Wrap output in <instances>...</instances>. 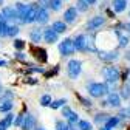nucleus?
<instances>
[{
    "mask_svg": "<svg viewBox=\"0 0 130 130\" xmlns=\"http://www.w3.org/2000/svg\"><path fill=\"white\" fill-rule=\"evenodd\" d=\"M88 93L93 98H101V96L108 93V87L105 84H101V82H94V84L88 85Z\"/></svg>",
    "mask_w": 130,
    "mask_h": 130,
    "instance_id": "nucleus-1",
    "label": "nucleus"
},
{
    "mask_svg": "<svg viewBox=\"0 0 130 130\" xmlns=\"http://www.w3.org/2000/svg\"><path fill=\"white\" fill-rule=\"evenodd\" d=\"M74 50H76V45H74V40H71V39H63V40L60 42V45H59V51H60V54H63V56L73 54Z\"/></svg>",
    "mask_w": 130,
    "mask_h": 130,
    "instance_id": "nucleus-2",
    "label": "nucleus"
},
{
    "mask_svg": "<svg viewBox=\"0 0 130 130\" xmlns=\"http://www.w3.org/2000/svg\"><path fill=\"white\" fill-rule=\"evenodd\" d=\"M67 70H68V76H70L71 79H76V77L79 76L80 70H82V62H80V60H76V59L70 60L68 65H67Z\"/></svg>",
    "mask_w": 130,
    "mask_h": 130,
    "instance_id": "nucleus-3",
    "label": "nucleus"
},
{
    "mask_svg": "<svg viewBox=\"0 0 130 130\" xmlns=\"http://www.w3.org/2000/svg\"><path fill=\"white\" fill-rule=\"evenodd\" d=\"M102 74H104V77L108 80V82H116V80L119 79V70L116 67H105L102 70Z\"/></svg>",
    "mask_w": 130,
    "mask_h": 130,
    "instance_id": "nucleus-4",
    "label": "nucleus"
},
{
    "mask_svg": "<svg viewBox=\"0 0 130 130\" xmlns=\"http://www.w3.org/2000/svg\"><path fill=\"white\" fill-rule=\"evenodd\" d=\"M37 11H39V9H37L34 5H29L28 9H26V12L22 15V19H20V20H22L23 23H31V22H34L36 17H37Z\"/></svg>",
    "mask_w": 130,
    "mask_h": 130,
    "instance_id": "nucleus-5",
    "label": "nucleus"
},
{
    "mask_svg": "<svg viewBox=\"0 0 130 130\" xmlns=\"http://www.w3.org/2000/svg\"><path fill=\"white\" fill-rule=\"evenodd\" d=\"M101 60H105V62H111V60H116L119 57V53L116 50H111V51H99L98 53Z\"/></svg>",
    "mask_w": 130,
    "mask_h": 130,
    "instance_id": "nucleus-6",
    "label": "nucleus"
},
{
    "mask_svg": "<svg viewBox=\"0 0 130 130\" xmlns=\"http://www.w3.org/2000/svg\"><path fill=\"white\" fill-rule=\"evenodd\" d=\"M57 36H59V32H57L56 29H53V28H46V29L43 31V39H45V42H48V43L57 42Z\"/></svg>",
    "mask_w": 130,
    "mask_h": 130,
    "instance_id": "nucleus-7",
    "label": "nucleus"
},
{
    "mask_svg": "<svg viewBox=\"0 0 130 130\" xmlns=\"http://www.w3.org/2000/svg\"><path fill=\"white\" fill-rule=\"evenodd\" d=\"M74 45H76V50H87L88 48V36L85 34H79L74 40Z\"/></svg>",
    "mask_w": 130,
    "mask_h": 130,
    "instance_id": "nucleus-8",
    "label": "nucleus"
},
{
    "mask_svg": "<svg viewBox=\"0 0 130 130\" xmlns=\"http://www.w3.org/2000/svg\"><path fill=\"white\" fill-rule=\"evenodd\" d=\"M62 115L65 116V119H67L68 122H71V124H74V122H79V118H77V115L70 108V107H62Z\"/></svg>",
    "mask_w": 130,
    "mask_h": 130,
    "instance_id": "nucleus-9",
    "label": "nucleus"
},
{
    "mask_svg": "<svg viewBox=\"0 0 130 130\" xmlns=\"http://www.w3.org/2000/svg\"><path fill=\"white\" fill-rule=\"evenodd\" d=\"M2 15L5 19H17V17H20L17 8H12V6H5L2 9Z\"/></svg>",
    "mask_w": 130,
    "mask_h": 130,
    "instance_id": "nucleus-10",
    "label": "nucleus"
},
{
    "mask_svg": "<svg viewBox=\"0 0 130 130\" xmlns=\"http://www.w3.org/2000/svg\"><path fill=\"white\" fill-rule=\"evenodd\" d=\"M119 104H121V98H119V94H116V93H110V94H108V98H107V101H105L102 105L119 107Z\"/></svg>",
    "mask_w": 130,
    "mask_h": 130,
    "instance_id": "nucleus-11",
    "label": "nucleus"
},
{
    "mask_svg": "<svg viewBox=\"0 0 130 130\" xmlns=\"http://www.w3.org/2000/svg\"><path fill=\"white\" fill-rule=\"evenodd\" d=\"M76 15H77V8H68L67 11L63 12V20L67 23H73L76 20Z\"/></svg>",
    "mask_w": 130,
    "mask_h": 130,
    "instance_id": "nucleus-12",
    "label": "nucleus"
},
{
    "mask_svg": "<svg viewBox=\"0 0 130 130\" xmlns=\"http://www.w3.org/2000/svg\"><path fill=\"white\" fill-rule=\"evenodd\" d=\"M104 22H105V19L102 17V15H96V17H93L91 20H88L87 29H96V28H99Z\"/></svg>",
    "mask_w": 130,
    "mask_h": 130,
    "instance_id": "nucleus-13",
    "label": "nucleus"
},
{
    "mask_svg": "<svg viewBox=\"0 0 130 130\" xmlns=\"http://www.w3.org/2000/svg\"><path fill=\"white\" fill-rule=\"evenodd\" d=\"M36 22H39L40 25L48 22V11H46V8H39V11H37V17H36Z\"/></svg>",
    "mask_w": 130,
    "mask_h": 130,
    "instance_id": "nucleus-14",
    "label": "nucleus"
},
{
    "mask_svg": "<svg viewBox=\"0 0 130 130\" xmlns=\"http://www.w3.org/2000/svg\"><path fill=\"white\" fill-rule=\"evenodd\" d=\"M34 124H36V119H34V116H31V115H26V116L23 118V124H22V128H23V130H31L32 127H34Z\"/></svg>",
    "mask_w": 130,
    "mask_h": 130,
    "instance_id": "nucleus-15",
    "label": "nucleus"
},
{
    "mask_svg": "<svg viewBox=\"0 0 130 130\" xmlns=\"http://www.w3.org/2000/svg\"><path fill=\"white\" fill-rule=\"evenodd\" d=\"M111 5H113V9L116 12H122L127 8V0H113Z\"/></svg>",
    "mask_w": 130,
    "mask_h": 130,
    "instance_id": "nucleus-16",
    "label": "nucleus"
},
{
    "mask_svg": "<svg viewBox=\"0 0 130 130\" xmlns=\"http://www.w3.org/2000/svg\"><path fill=\"white\" fill-rule=\"evenodd\" d=\"M116 36H118V40H119V46H127L128 45V42H130L128 36L122 34L121 31H116Z\"/></svg>",
    "mask_w": 130,
    "mask_h": 130,
    "instance_id": "nucleus-17",
    "label": "nucleus"
},
{
    "mask_svg": "<svg viewBox=\"0 0 130 130\" xmlns=\"http://www.w3.org/2000/svg\"><path fill=\"white\" fill-rule=\"evenodd\" d=\"M51 28H53V29H56L59 34H60V32L67 31V22H65V20H63V22H54Z\"/></svg>",
    "mask_w": 130,
    "mask_h": 130,
    "instance_id": "nucleus-18",
    "label": "nucleus"
},
{
    "mask_svg": "<svg viewBox=\"0 0 130 130\" xmlns=\"http://www.w3.org/2000/svg\"><path fill=\"white\" fill-rule=\"evenodd\" d=\"M29 37H31L32 42H40V39H42V31H40L39 28L32 29V31H31V34H29Z\"/></svg>",
    "mask_w": 130,
    "mask_h": 130,
    "instance_id": "nucleus-19",
    "label": "nucleus"
},
{
    "mask_svg": "<svg viewBox=\"0 0 130 130\" xmlns=\"http://www.w3.org/2000/svg\"><path fill=\"white\" fill-rule=\"evenodd\" d=\"M108 119H110V116L105 115V113H98V115L94 116V121H96L98 124H105Z\"/></svg>",
    "mask_w": 130,
    "mask_h": 130,
    "instance_id": "nucleus-20",
    "label": "nucleus"
},
{
    "mask_svg": "<svg viewBox=\"0 0 130 130\" xmlns=\"http://www.w3.org/2000/svg\"><path fill=\"white\" fill-rule=\"evenodd\" d=\"M88 6H90L88 0H77V9L79 11H87Z\"/></svg>",
    "mask_w": 130,
    "mask_h": 130,
    "instance_id": "nucleus-21",
    "label": "nucleus"
},
{
    "mask_svg": "<svg viewBox=\"0 0 130 130\" xmlns=\"http://www.w3.org/2000/svg\"><path fill=\"white\" fill-rule=\"evenodd\" d=\"M40 62H45L46 60V51L45 50H42V48H39V50H36V54H34Z\"/></svg>",
    "mask_w": 130,
    "mask_h": 130,
    "instance_id": "nucleus-22",
    "label": "nucleus"
},
{
    "mask_svg": "<svg viewBox=\"0 0 130 130\" xmlns=\"http://www.w3.org/2000/svg\"><path fill=\"white\" fill-rule=\"evenodd\" d=\"M121 96L124 99H130V84H125L121 90Z\"/></svg>",
    "mask_w": 130,
    "mask_h": 130,
    "instance_id": "nucleus-23",
    "label": "nucleus"
},
{
    "mask_svg": "<svg viewBox=\"0 0 130 130\" xmlns=\"http://www.w3.org/2000/svg\"><path fill=\"white\" fill-rule=\"evenodd\" d=\"M118 122H119V118H116V116H113V118H111V116H110V119L105 122V127H108V128H113V127H115Z\"/></svg>",
    "mask_w": 130,
    "mask_h": 130,
    "instance_id": "nucleus-24",
    "label": "nucleus"
},
{
    "mask_svg": "<svg viewBox=\"0 0 130 130\" xmlns=\"http://www.w3.org/2000/svg\"><path fill=\"white\" fill-rule=\"evenodd\" d=\"M12 121H14V116H12V115H6V116L2 119V121H0V122H2V124H3V125L8 128V127L12 124Z\"/></svg>",
    "mask_w": 130,
    "mask_h": 130,
    "instance_id": "nucleus-25",
    "label": "nucleus"
},
{
    "mask_svg": "<svg viewBox=\"0 0 130 130\" xmlns=\"http://www.w3.org/2000/svg\"><path fill=\"white\" fill-rule=\"evenodd\" d=\"M77 127H79V130H91V124L88 121H79Z\"/></svg>",
    "mask_w": 130,
    "mask_h": 130,
    "instance_id": "nucleus-26",
    "label": "nucleus"
},
{
    "mask_svg": "<svg viewBox=\"0 0 130 130\" xmlns=\"http://www.w3.org/2000/svg\"><path fill=\"white\" fill-rule=\"evenodd\" d=\"M60 5H62V0H50V8L54 11H59Z\"/></svg>",
    "mask_w": 130,
    "mask_h": 130,
    "instance_id": "nucleus-27",
    "label": "nucleus"
},
{
    "mask_svg": "<svg viewBox=\"0 0 130 130\" xmlns=\"http://www.w3.org/2000/svg\"><path fill=\"white\" fill-rule=\"evenodd\" d=\"M40 104L43 107H48V105H51V96H48V94H43L40 98Z\"/></svg>",
    "mask_w": 130,
    "mask_h": 130,
    "instance_id": "nucleus-28",
    "label": "nucleus"
},
{
    "mask_svg": "<svg viewBox=\"0 0 130 130\" xmlns=\"http://www.w3.org/2000/svg\"><path fill=\"white\" fill-rule=\"evenodd\" d=\"M56 128H57V130H71L70 125H68V122H63V121H57Z\"/></svg>",
    "mask_w": 130,
    "mask_h": 130,
    "instance_id": "nucleus-29",
    "label": "nucleus"
},
{
    "mask_svg": "<svg viewBox=\"0 0 130 130\" xmlns=\"http://www.w3.org/2000/svg\"><path fill=\"white\" fill-rule=\"evenodd\" d=\"M11 108H12V102H9V101L0 104V111H9Z\"/></svg>",
    "mask_w": 130,
    "mask_h": 130,
    "instance_id": "nucleus-30",
    "label": "nucleus"
},
{
    "mask_svg": "<svg viewBox=\"0 0 130 130\" xmlns=\"http://www.w3.org/2000/svg\"><path fill=\"white\" fill-rule=\"evenodd\" d=\"M119 116H121V118H124V119H130V107L122 108V110L119 111Z\"/></svg>",
    "mask_w": 130,
    "mask_h": 130,
    "instance_id": "nucleus-31",
    "label": "nucleus"
},
{
    "mask_svg": "<svg viewBox=\"0 0 130 130\" xmlns=\"http://www.w3.org/2000/svg\"><path fill=\"white\" fill-rule=\"evenodd\" d=\"M63 104H65V99H59V101H54V102H51V105H50V107L56 110V108H60Z\"/></svg>",
    "mask_w": 130,
    "mask_h": 130,
    "instance_id": "nucleus-32",
    "label": "nucleus"
},
{
    "mask_svg": "<svg viewBox=\"0 0 130 130\" xmlns=\"http://www.w3.org/2000/svg\"><path fill=\"white\" fill-rule=\"evenodd\" d=\"M17 32H19L17 26H8V36H15Z\"/></svg>",
    "mask_w": 130,
    "mask_h": 130,
    "instance_id": "nucleus-33",
    "label": "nucleus"
},
{
    "mask_svg": "<svg viewBox=\"0 0 130 130\" xmlns=\"http://www.w3.org/2000/svg\"><path fill=\"white\" fill-rule=\"evenodd\" d=\"M14 46L17 48V50H22V48L25 46V43H23V40H19L17 39V40H14Z\"/></svg>",
    "mask_w": 130,
    "mask_h": 130,
    "instance_id": "nucleus-34",
    "label": "nucleus"
},
{
    "mask_svg": "<svg viewBox=\"0 0 130 130\" xmlns=\"http://www.w3.org/2000/svg\"><path fill=\"white\" fill-rule=\"evenodd\" d=\"M79 99H80V102H82L84 105H88V107L91 105V102H90V101H87V99H84V98H79Z\"/></svg>",
    "mask_w": 130,
    "mask_h": 130,
    "instance_id": "nucleus-35",
    "label": "nucleus"
},
{
    "mask_svg": "<svg viewBox=\"0 0 130 130\" xmlns=\"http://www.w3.org/2000/svg\"><path fill=\"white\" fill-rule=\"evenodd\" d=\"M22 121H23V118H22V116H19L17 119H15V124H17V125H19V124H22Z\"/></svg>",
    "mask_w": 130,
    "mask_h": 130,
    "instance_id": "nucleus-36",
    "label": "nucleus"
},
{
    "mask_svg": "<svg viewBox=\"0 0 130 130\" xmlns=\"http://www.w3.org/2000/svg\"><path fill=\"white\" fill-rule=\"evenodd\" d=\"M5 65H6V60H2V59H0V67H5Z\"/></svg>",
    "mask_w": 130,
    "mask_h": 130,
    "instance_id": "nucleus-37",
    "label": "nucleus"
},
{
    "mask_svg": "<svg viewBox=\"0 0 130 130\" xmlns=\"http://www.w3.org/2000/svg\"><path fill=\"white\" fill-rule=\"evenodd\" d=\"M125 29H128V32H130V22L125 23Z\"/></svg>",
    "mask_w": 130,
    "mask_h": 130,
    "instance_id": "nucleus-38",
    "label": "nucleus"
},
{
    "mask_svg": "<svg viewBox=\"0 0 130 130\" xmlns=\"http://www.w3.org/2000/svg\"><path fill=\"white\" fill-rule=\"evenodd\" d=\"M0 130H6V127H5V125H3L2 122H0Z\"/></svg>",
    "mask_w": 130,
    "mask_h": 130,
    "instance_id": "nucleus-39",
    "label": "nucleus"
},
{
    "mask_svg": "<svg viewBox=\"0 0 130 130\" xmlns=\"http://www.w3.org/2000/svg\"><path fill=\"white\" fill-rule=\"evenodd\" d=\"M125 57H127V59L130 60V51H127V53H125Z\"/></svg>",
    "mask_w": 130,
    "mask_h": 130,
    "instance_id": "nucleus-40",
    "label": "nucleus"
},
{
    "mask_svg": "<svg viewBox=\"0 0 130 130\" xmlns=\"http://www.w3.org/2000/svg\"><path fill=\"white\" fill-rule=\"evenodd\" d=\"M94 2H96V0H88V3H90V5H91V3H94Z\"/></svg>",
    "mask_w": 130,
    "mask_h": 130,
    "instance_id": "nucleus-41",
    "label": "nucleus"
},
{
    "mask_svg": "<svg viewBox=\"0 0 130 130\" xmlns=\"http://www.w3.org/2000/svg\"><path fill=\"white\" fill-rule=\"evenodd\" d=\"M101 130H110V128H108V127H104V128H101Z\"/></svg>",
    "mask_w": 130,
    "mask_h": 130,
    "instance_id": "nucleus-42",
    "label": "nucleus"
},
{
    "mask_svg": "<svg viewBox=\"0 0 130 130\" xmlns=\"http://www.w3.org/2000/svg\"><path fill=\"white\" fill-rule=\"evenodd\" d=\"M2 3H3V0H0V5H2Z\"/></svg>",
    "mask_w": 130,
    "mask_h": 130,
    "instance_id": "nucleus-43",
    "label": "nucleus"
},
{
    "mask_svg": "<svg viewBox=\"0 0 130 130\" xmlns=\"http://www.w3.org/2000/svg\"><path fill=\"white\" fill-rule=\"evenodd\" d=\"M37 130H43V128H37Z\"/></svg>",
    "mask_w": 130,
    "mask_h": 130,
    "instance_id": "nucleus-44",
    "label": "nucleus"
}]
</instances>
